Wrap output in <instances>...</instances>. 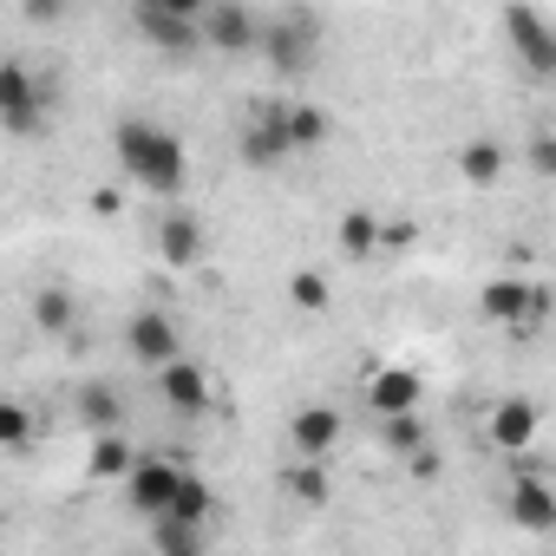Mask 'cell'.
Instances as JSON below:
<instances>
[{
	"mask_svg": "<svg viewBox=\"0 0 556 556\" xmlns=\"http://www.w3.org/2000/svg\"><path fill=\"white\" fill-rule=\"evenodd\" d=\"M380 432H387V445H393V452H406V458H413V452H426V419H419V413H413V419H387Z\"/></svg>",
	"mask_w": 556,
	"mask_h": 556,
	"instance_id": "26",
	"label": "cell"
},
{
	"mask_svg": "<svg viewBox=\"0 0 556 556\" xmlns=\"http://www.w3.org/2000/svg\"><path fill=\"white\" fill-rule=\"evenodd\" d=\"M210 510H216V497H210V484L190 471L184 497H177V504H170V517H157V523H177V530H203V523H210Z\"/></svg>",
	"mask_w": 556,
	"mask_h": 556,
	"instance_id": "19",
	"label": "cell"
},
{
	"mask_svg": "<svg viewBox=\"0 0 556 556\" xmlns=\"http://www.w3.org/2000/svg\"><path fill=\"white\" fill-rule=\"evenodd\" d=\"M203 47L210 53H262V14L236 8V0H210L203 8Z\"/></svg>",
	"mask_w": 556,
	"mask_h": 556,
	"instance_id": "9",
	"label": "cell"
},
{
	"mask_svg": "<svg viewBox=\"0 0 556 556\" xmlns=\"http://www.w3.org/2000/svg\"><path fill=\"white\" fill-rule=\"evenodd\" d=\"M458 170H465V184H497V177H504V144L471 138V144L458 151Z\"/></svg>",
	"mask_w": 556,
	"mask_h": 556,
	"instance_id": "21",
	"label": "cell"
},
{
	"mask_svg": "<svg viewBox=\"0 0 556 556\" xmlns=\"http://www.w3.org/2000/svg\"><path fill=\"white\" fill-rule=\"evenodd\" d=\"M138 471V452L118 439V432H105L99 445H92V478H131Z\"/></svg>",
	"mask_w": 556,
	"mask_h": 556,
	"instance_id": "22",
	"label": "cell"
},
{
	"mask_svg": "<svg viewBox=\"0 0 556 556\" xmlns=\"http://www.w3.org/2000/svg\"><path fill=\"white\" fill-rule=\"evenodd\" d=\"M289 144H295V151H321V144H328V112L289 99Z\"/></svg>",
	"mask_w": 556,
	"mask_h": 556,
	"instance_id": "20",
	"label": "cell"
},
{
	"mask_svg": "<svg viewBox=\"0 0 556 556\" xmlns=\"http://www.w3.org/2000/svg\"><path fill=\"white\" fill-rule=\"evenodd\" d=\"M523 157H530V170H536V177H556V131L530 138V151H523Z\"/></svg>",
	"mask_w": 556,
	"mask_h": 556,
	"instance_id": "28",
	"label": "cell"
},
{
	"mask_svg": "<svg viewBox=\"0 0 556 556\" xmlns=\"http://www.w3.org/2000/svg\"><path fill=\"white\" fill-rule=\"evenodd\" d=\"M131 27L157 53H197L203 47V0H138Z\"/></svg>",
	"mask_w": 556,
	"mask_h": 556,
	"instance_id": "2",
	"label": "cell"
},
{
	"mask_svg": "<svg viewBox=\"0 0 556 556\" xmlns=\"http://www.w3.org/2000/svg\"><path fill=\"white\" fill-rule=\"evenodd\" d=\"M66 308H73L66 295H40V321H47V328H66V321H73Z\"/></svg>",
	"mask_w": 556,
	"mask_h": 556,
	"instance_id": "29",
	"label": "cell"
},
{
	"mask_svg": "<svg viewBox=\"0 0 556 556\" xmlns=\"http://www.w3.org/2000/svg\"><path fill=\"white\" fill-rule=\"evenodd\" d=\"M151 242H157V262H170V268H197L203 249H210V236H203V223L190 210H164L157 229H151Z\"/></svg>",
	"mask_w": 556,
	"mask_h": 556,
	"instance_id": "12",
	"label": "cell"
},
{
	"mask_svg": "<svg viewBox=\"0 0 556 556\" xmlns=\"http://www.w3.org/2000/svg\"><path fill=\"white\" fill-rule=\"evenodd\" d=\"M289 302L308 308V315H321V308H328V282H321L315 268H295V275H289Z\"/></svg>",
	"mask_w": 556,
	"mask_h": 556,
	"instance_id": "25",
	"label": "cell"
},
{
	"mask_svg": "<svg viewBox=\"0 0 556 556\" xmlns=\"http://www.w3.org/2000/svg\"><path fill=\"white\" fill-rule=\"evenodd\" d=\"M125 348H131V361H138V367H151V374H164V367H177V361H184L177 321H170L164 308H138V315L125 321Z\"/></svg>",
	"mask_w": 556,
	"mask_h": 556,
	"instance_id": "5",
	"label": "cell"
},
{
	"mask_svg": "<svg viewBox=\"0 0 556 556\" xmlns=\"http://www.w3.org/2000/svg\"><path fill=\"white\" fill-rule=\"evenodd\" d=\"M47 86L27 73V60H8L0 66V125H8L14 138H34L40 125H47Z\"/></svg>",
	"mask_w": 556,
	"mask_h": 556,
	"instance_id": "4",
	"label": "cell"
},
{
	"mask_svg": "<svg viewBox=\"0 0 556 556\" xmlns=\"http://www.w3.org/2000/svg\"><path fill=\"white\" fill-rule=\"evenodd\" d=\"M406 465H413V478H439V452H432V445H426V452H413Z\"/></svg>",
	"mask_w": 556,
	"mask_h": 556,
	"instance_id": "30",
	"label": "cell"
},
{
	"mask_svg": "<svg viewBox=\"0 0 556 556\" xmlns=\"http://www.w3.org/2000/svg\"><path fill=\"white\" fill-rule=\"evenodd\" d=\"M491 439H497L504 452H523V445L536 439V406H530V400H497V413H491Z\"/></svg>",
	"mask_w": 556,
	"mask_h": 556,
	"instance_id": "16",
	"label": "cell"
},
{
	"mask_svg": "<svg viewBox=\"0 0 556 556\" xmlns=\"http://www.w3.org/2000/svg\"><path fill=\"white\" fill-rule=\"evenodd\" d=\"M262 60H268L275 73H308V66L321 60V21L302 14V8L268 14V21H262Z\"/></svg>",
	"mask_w": 556,
	"mask_h": 556,
	"instance_id": "3",
	"label": "cell"
},
{
	"mask_svg": "<svg viewBox=\"0 0 556 556\" xmlns=\"http://www.w3.org/2000/svg\"><path fill=\"white\" fill-rule=\"evenodd\" d=\"M289 439H295L302 458H328L334 439H341V413H334V406H302L295 426H289Z\"/></svg>",
	"mask_w": 556,
	"mask_h": 556,
	"instance_id": "15",
	"label": "cell"
},
{
	"mask_svg": "<svg viewBox=\"0 0 556 556\" xmlns=\"http://www.w3.org/2000/svg\"><path fill=\"white\" fill-rule=\"evenodd\" d=\"M112 151H118L125 177L144 184L151 197L170 203V197L184 190V144H177V131H164L157 118H125V125L112 131Z\"/></svg>",
	"mask_w": 556,
	"mask_h": 556,
	"instance_id": "1",
	"label": "cell"
},
{
	"mask_svg": "<svg viewBox=\"0 0 556 556\" xmlns=\"http://www.w3.org/2000/svg\"><path fill=\"white\" fill-rule=\"evenodd\" d=\"M184 484H190V471H184L177 458H138V471L125 478L131 510H144L151 523H157V517H170V504L184 497Z\"/></svg>",
	"mask_w": 556,
	"mask_h": 556,
	"instance_id": "6",
	"label": "cell"
},
{
	"mask_svg": "<svg viewBox=\"0 0 556 556\" xmlns=\"http://www.w3.org/2000/svg\"><path fill=\"white\" fill-rule=\"evenodd\" d=\"M341 249H348L354 262H374V249H380V216H374V210H341Z\"/></svg>",
	"mask_w": 556,
	"mask_h": 556,
	"instance_id": "18",
	"label": "cell"
},
{
	"mask_svg": "<svg viewBox=\"0 0 556 556\" xmlns=\"http://www.w3.org/2000/svg\"><path fill=\"white\" fill-rule=\"evenodd\" d=\"M536 308H543V295L523 282V275H497V282L478 295V315H484L491 328H510V334H523V328L536 321Z\"/></svg>",
	"mask_w": 556,
	"mask_h": 556,
	"instance_id": "10",
	"label": "cell"
},
{
	"mask_svg": "<svg viewBox=\"0 0 556 556\" xmlns=\"http://www.w3.org/2000/svg\"><path fill=\"white\" fill-rule=\"evenodd\" d=\"M151 549H157V556H203V530H177V523H151Z\"/></svg>",
	"mask_w": 556,
	"mask_h": 556,
	"instance_id": "24",
	"label": "cell"
},
{
	"mask_svg": "<svg viewBox=\"0 0 556 556\" xmlns=\"http://www.w3.org/2000/svg\"><path fill=\"white\" fill-rule=\"evenodd\" d=\"M504 34H510L517 66H523L530 79H556V27H549L536 8H510V14H504Z\"/></svg>",
	"mask_w": 556,
	"mask_h": 556,
	"instance_id": "7",
	"label": "cell"
},
{
	"mask_svg": "<svg viewBox=\"0 0 556 556\" xmlns=\"http://www.w3.org/2000/svg\"><path fill=\"white\" fill-rule=\"evenodd\" d=\"M242 157L249 164H289L295 144H289V99H262L242 125Z\"/></svg>",
	"mask_w": 556,
	"mask_h": 556,
	"instance_id": "8",
	"label": "cell"
},
{
	"mask_svg": "<svg viewBox=\"0 0 556 556\" xmlns=\"http://www.w3.org/2000/svg\"><path fill=\"white\" fill-rule=\"evenodd\" d=\"M79 419L105 439V432H118L125 426V400H118V387H105V380H92V387H79Z\"/></svg>",
	"mask_w": 556,
	"mask_h": 556,
	"instance_id": "17",
	"label": "cell"
},
{
	"mask_svg": "<svg viewBox=\"0 0 556 556\" xmlns=\"http://www.w3.org/2000/svg\"><path fill=\"white\" fill-rule=\"evenodd\" d=\"M361 393H367V413L387 426V419H413L426 387H419V374H413V367H374Z\"/></svg>",
	"mask_w": 556,
	"mask_h": 556,
	"instance_id": "11",
	"label": "cell"
},
{
	"mask_svg": "<svg viewBox=\"0 0 556 556\" xmlns=\"http://www.w3.org/2000/svg\"><path fill=\"white\" fill-rule=\"evenodd\" d=\"M510 517L523 523V530H536V536H549L556 530V491L517 458V471H510Z\"/></svg>",
	"mask_w": 556,
	"mask_h": 556,
	"instance_id": "13",
	"label": "cell"
},
{
	"mask_svg": "<svg viewBox=\"0 0 556 556\" xmlns=\"http://www.w3.org/2000/svg\"><path fill=\"white\" fill-rule=\"evenodd\" d=\"M27 432H34L27 406H0V439H8V452H21V445H27Z\"/></svg>",
	"mask_w": 556,
	"mask_h": 556,
	"instance_id": "27",
	"label": "cell"
},
{
	"mask_svg": "<svg viewBox=\"0 0 556 556\" xmlns=\"http://www.w3.org/2000/svg\"><path fill=\"white\" fill-rule=\"evenodd\" d=\"M157 393H164V406H170V413H184V419L210 413V374H203L197 361L164 367V374H157Z\"/></svg>",
	"mask_w": 556,
	"mask_h": 556,
	"instance_id": "14",
	"label": "cell"
},
{
	"mask_svg": "<svg viewBox=\"0 0 556 556\" xmlns=\"http://www.w3.org/2000/svg\"><path fill=\"white\" fill-rule=\"evenodd\" d=\"M289 497L328 504V471H321V458H295V465H289Z\"/></svg>",
	"mask_w": 556,
	"mask_h": 556,
	"instance_id": "23",
	"label": "cell"
}]
</instances>
